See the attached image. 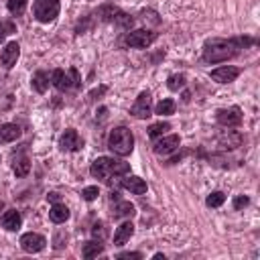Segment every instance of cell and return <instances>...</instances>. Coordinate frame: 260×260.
Segmentation results:
<instances>
[{
  "mask_svg": "<svg viewBox=\"0 0 260 260\" xmlns=\"http://www.w3.org/2000/svg\"><path fill=\"white\" fill-rule=\"evenodd\" d=\"M248 203H250V197H248V195H238V197H234V209H244Z\"/></svg>",
  "mask_w": 260,
  "mask_h": 260,
  "instance_id": "cell-33",
  "label": "cell"
},
{
  "mask_svg": "<svg viewBox=\"0 0 260 260\" xmlns=\"http://www.w3.org/2000/svg\"><path fill=\"white\" fill-rule=\"evenodd\" d=\"M130 171V165L124 163V161H116V159H110V157H100L92 163L90 167V173L92 177L96 179H102V181H110V177H118V175H126Z\"/></svg>",
  "mask_w": 260,
  "mask_h": 260,
  "instance_id": "cell-2",
  "label": "cell"
},
{
  "mask_svg": "<svg viewBox=\"0 0 260 260\" xmlns=\"http://www.w3.org/2000/svg\"><path fill=\"white\" fill-rule=\"evenodd\" d=\"M118 258L120 260H141L143 254L141 252H122V254H118Z\"/></svg>",
  "mask_w": 260,
  "mask_h": 260,
  "instance_id": "cell-34",
  "label": "cell"
},
{
  "mask_svg": "<svg viewBox=\"0 0 260 260\" xmlns=\"http://www.w3.org/2000/svg\"><path fill=\"white\" fill-rule=\"evenodd\" d=\"M49 218H51L53 224H63V222L69 220V209H67L65 205H61V203H55V205L49 209Z\"/></svg>",
  "mask_w": 260,
  "mask_h": 260,
  "instance_id": "cell-20",
  "label": "cell"
},
{
  "mask_svg": "<svg viewBox=\"0 0 260 260\" xmlns=\"http://www.w3.org/2000/svg\"><path fill=\"white\" fill-rule=\"evenodd\" d=\"M27 3H29V0H9V3H7V9H9L11 15L21 17V15L25 13V9H27Z\"/></svg>",
  "mask_w": 260,
  "mask_h": 260,
  "instance_id": "cell-24",
  "label": "cell"
},
{
  "mask_svg": "<svg viewBox=\"0 0 260 260\" xmlns=\"http://www.w3.org/2000/svg\"><path fill=\"white\" fill-rule=\"evenodd\" d=\"M242 43H252L250 39H211L203 45V61L207 63H222L238 55Z\"/></svg>",
  "mask_w": 260,
  "mask_h": 260,
  "instance_id": "cell-1",
  "label": "cell"
},
{
  "mask_svg": "<svg viewBox=\"0 0 260 260\" xmlns=\"http://www.w3.org/2000/svg\"><path fill=\"white\" fill-rule=\"evenodd\" d=\"M185 85V75H171L169 79H167V88L171 90V92H179L181 88Z\"/></svg>",
  "mask_w": 260,
  "mask_h": 260,
  "instance_id": "cell-28",
  "label": "cell"
},
{
  "mask_svg": "<svg viewBox=\"0 0 260 260\" xmlns=\"http://www.w3.org/2000/svg\"><path fill=\"white\" fill-rule=\"evenodd\" d=\"M155 114H159V116H171V114H175V102L173 100H161L159 104H157V108H155Z\"/></svg>",
  "mask_w": 260,
  "mask_h": 260,
  "instance_id": "cell-23",
  "label": "cell"
},
{
  "mask_svg": "<svg viewBox=\"0 0 260 260\" xmlns=\"http://www.w3.org/2000/svg\"><path fill=\"white\" fill-rule=\"evenodd\" d=\"M137 211H135V205L130 203V201H118L116 205H114V211H112V215L116 218V220H120V218H133Z\"/></svg>",
  "mask_w": 260,
  "mask_h": 260,
  "instance_id": "cell-19",
  "label": "cell"
},
{
  "mask_svg": "<svg viewBox=\"0 0 260 260\" xmlns=\"http://www.w3.org/2000/svg\"><path fill=\"white\" fill-rule=\"evenodd\" d=\"M59 147H61V151H67V153H75V151H79V149L83 147V141L79 139L77 130H73V128H67L65 133H63V137H61V141H59Z\"/></svg>",
  "mask_w": 260,
  "mask_h": 260,
  "instance_id": "cell-9",
  "label": "cell"
},
{
  "mask_svg": "<svg viewBox=\"0 0 260 260\" xmlns=\"http://www.w3.org/2000/svg\"><path fill=\"white\" fill-rule=\"evenodd\" d=\"M29 171H31V161L29 159H21V161L15 163V175L17 177H25V175H29Z\"/></svg>",
  "mask_w": 260,
  "mask_h": 260,
  "instance_id": "cell-29",
  "label": "cell"
},
{
  "mask_svg": "<svg viewBox=\"0 0 260 260\" xmlns=\"http://www.w3.org/2000/svg\"><path fill=\"white\" fill-rule=\"evenodd\" d=\"M63 240H67V234H65V232H59V234L55 236V242H53V244H55V248H63V246H65V244H63Z\"/></svg>",
  "mask_w": 260,
  "mask_h": 260,
  "instance_id": "cell-35",
  "label": "cell"
},
{
  "mask_svg": "<svg viewBox=\"0 0 260 260\" xmlns=\"http://www.w3.org/2000/svg\"><path fill=\"white\" fill-rule=\"evenodd\" d=\"M98 195H100V189H98V187H85V189L81 191V197H83L85 201H94Z\"/></svg>",
  "mask_w": 260,
  "mask_h": 260,
  "instance_id": "cell-32",
  "label": "cell"
},
{
  "mask_svg": "<svg viewBox=\"0 0 260 260\" xmlns=\"http://www.w3.org/2000/svg\"><path fill=\"white\" fill-rule=\"evenodd\" d=\"M215 120L222 124V126H238L242 122V112L240 108H224V110H218L215 114Z\"/></svg>",
  "mask_w": 260,
  "mask_h": 260,
  "instance_id": "cell-10",
  "label": "cell"
},
{
  "mask_svg": "<svg viewBox=\"0 0 260 260\" xmlns=\"http://www.w3.org/2000/svg\"><path fill=\"white\" fill-rule=\"evenodd\" d=\"M59 0H33V15L39 23H51L59 17Z\"/></svg>",
  "mask_w": 260,
  "mask_h": 260,
  "instance_id": "cell-4",
  "label": "cell"
},
{
  "mask_svg": "<svg viewBox=\"0 0 260 260\" xmlns=\"http://www.w3.org/2000/svg\"><path fill=\"white\" fill-rule=\"evenodd\" d=\"M92 236H94V240H98V242H104V240L108 238V230H106V224H104V222H96V224H94V228H92Z\"/></svg>",
  "mask_w": 260,
  "mask_h": 260,
  "instance_id": "cell-27",
  "label": "cell"
},
{
  "mask_svg": "<svg viewBox=\"0 0 260 260\" xmlns=\"http://www.w3.org/2000/svg\"><path fill=\"white\" fill-rule=\"evenodd\" d=\"M108 149L118 157H128L135 149V137L126 126L114 128L108 137Z\"/></svg>",
  "mask_w": 260,
  "mask_h": 260,
  "instance_id": "cell-3",
  "label": "cell"
},
{
  "mask_svg": "<svg viewBox=\"0 0 260 260\" xmlns=\"http://www.w3.org/2000/svg\"><path fill=\"white\" fill-rule=\"evenodd\" d=\"M47 197H49V199H51L53 203H57V201H59V193H49Z\"/></svg>",
  "mask_w": 260,
  "mask_h": 260,
  "instance_id": "cell-37",
  "label": "cell"
},
{
  "mask_svg": "<svg viewBox=\"0 0 260 260\" xmlns=\"http://www.w3.org/2000/svg\"><path fill=\"white\" fill-rule=\"evenodd\" d=\"M112 23H116L120 29H130L135 25V21H133V17H128L126 13H122L120 9H118V13H116V17L112 19Z\"/></svg>",
  "mask_w": 260,
  "mask_h": 260,
  "instance_id": "cell-26",
  "label": "cell"
},
{
  "mask_svg": "<svg viewBox=\"0 0 260 260\" xmlns=\"http://www.w3.org/2000/svg\"><path fill=\"white\" fill-rule=\"evenodd\" d=\"M104 252V246H102V242H98V240H90V242H85L83 244V258H96L98 254H102Z\"/></svg>",
  "mask_w": 260,
  "mask_h": 260,
  "instance_id": "cell-22",
  "label": "cell"
},
{
  "mask_svg": "<svg viewBox=\"0 0 260 260\" xmlns=\"http://www.w3.org/2000/svg\"><path fill=\"white\" fill-rule=\"evenodd\" d=\"M104 92H106V85H102V88H100V90H94V92H92V94H90V98H94V100H96V96H102V94H104Z\"/></svg>",
  "mask_w": 260,
  "mask_h": 260,
  "instance_id": "cell-36",
  "label": "cell"
},
{
  "mask_svg": "<svg viewBox=\"0 0 260 260\" xmlns=\"http://www.w3.org/2000/svg\"><path fill=\"white\" fill-rule=\"evenodd\" d=\"M155 41H157V33L147 31V29H139V31H133L126 35V45L135 47V49H147Z\"/></svg>",
  "mask_w": 260,
  "mask_h": 260,
  "instance_id": "cell-6",
  "label": "cell"
},
{
  "mask_svg": "<svg viewBox=\"0 0 260 260\" xmlns=\"http://www.w3.org/2000/svg\"><path fill=\"white\" fill-rule=\"evenodd\" d=\"M19 55H21V47H19V43L13 41V43H9V45L3 49V55H0V59H3V65H5L7 69H11V67L17 65Z\"/></svg>",
  "mask_w": 260,
  "mask_h": 260,
  "instance_id": "cell-14",
  "label": "cell"
},
{
  "mask_svg": "<svg viewBox=\"0 0 260 260\" xmlns=\"http://www.w3.org/2000/svg\"><path fill=\"white\" fill-rule=\"evenodd\" d=\"M238 75H240V69L238 67H232V65H224V67H218V69L211 71V79L218 81V83H230Z\"/></svg>",
  "mask_w": 260,
  "mask_h": 260,
  "instance_id": "cell-12",
  "label": "cell"
},
{
  "mask_svg": "<svg viewBox=\"0 0 260 260\" xmlns=\"http://www.w3.org/2000/svg\"><path fill=\"white\" fill-rule=\"evenodd\" d=\"M45 244H47V240H45V236H41V234L29 232V234H23V236H21V248H23L25 252H29V254L41 252V250L45 248Z\"/></svg>",
  "mask_w": 260,
  "mask_h": 260,
  "instance_id": "cell-8",
  "label": "cell"
},
{
  "mask_svg": "<svg viewBox=\"0 0 260 260\" xmlns=\"http://www.w3.org/2000/svg\"><path fill=\"white\" fill-rule=\"evenodd\" d=\"M130 114H133L135 118H151L153 116V98H151V92H141L137 102L133 104V108H130Z\"/></svg>",
  "mask_w": 260,
  "mask_h": 260,
  "instance_id": "cell-7",
  "label": "cell"
},
{
  "mask_svg": "<svg viewBox=\"0 0 260 260\" xmlns=\"http://www.w3.org/2000/svg\"><path fill=\"white\" fill-rule=\"evenodd\" d=\"M179 145H181L179 135H169V137L161 139L159 143H155V149H153V151H155L157 155H171L173 151L179 149Z\"/></svg>",
  "mask_w": 260,
  "mask_h": 260,
  "instance_id": "cell-11",
  "label": "cell"
},
{
  "mask_svg": "<svg viewBox=\"0 0 260 260\" xmlns=\"http://www.w3.org/2000/svg\"><path fill=\"white\" fill-rule=\"evenodd\" d=\"M33 88H35V92H39V94H45L47 92V88H49V75L45 73V71H37L35 75H33Z\"/></svg>",
  "mask_w": 260,
  "mask_h": 260,
  "instance_id": "cell-21",
  "label": "cell"
},
{
  "mask_svg": "<svg viewBox=\"0 0 260 260\" xmlns=\"http://www.w3.org/2000/svg\"><path fill=\"white\" fill-rule=\"evenodd\" d=\"M3 209H5V203H3V201H0V211H3Z\"/></svg>",
  "mask_w": 260,
  "mask_h": 260,
  "instance_id": "cell-38",
  "label": "cell"
},
{
  "mask_svg": "<svg viewBox=\"0 0 260 260\" xmlns=\"http://www.w3.org/2000/svg\"><path fill=\"white\" fill-rule=\"evenodd\" d=\"M21 224H23V218H21V213L17 209H9L3 215V228L9 230V232H17L21 228Z\"/></svg>",
  "mask_w": 260,
  "mask_h": 260,
  "instance_id": "cell-17",
  "label": "cell"
},
{
  "mask_svg": "<svg viewBox=\"0 0 260 260\" xmlns=\"http://www.w3.org/2000/svg\"><path fill=\"white\" fill-rule=\"evenodd\" d=\"M51 83H53L59 92H67V90H71L73 85L77 88V85L81 83V77H79V71H77L75 67H71L67 73H65L63 69H55V71L51 73Z\"/></svg>",
  "mask_w": 260,
  "mask_h": 260,
  "instance_id": "cell-5",
  "label": "cell"
},
{
  "mask_svg": "<svg viewBox=\"0 0 260 260\" xmlns=\"http://www.w3.org/2000/svg\"><path fill=\"white\" fill-rule=\"evenodd\" d=\"M120 185H122L124 189H128L130 193H135V195L147 193V181L141 179V177H137V175H128V177H124V179L120 181Z\"/></svg>",
  "mask_w": 260,
  "mask_h": 260,
  "instance_id": "cell-13",
  "label": "cell"
},
{
  "mask_svg": "<svg viewBox=\"0 0 260 260\" xmlns=\"http://www.w3.org/2000/svg\"><path fill=\"white\" fill-rule=\"evenodd\" d=\"M21 137V128L17 124H5L0 126V143H13Z\"/></svg>",
  "mask_w": 260,
  "mask_h": 260,
  "instance_id": "cell-18",
  "label": "cell"
},
{
  "mask_svg": "<svg viewBox=\"0 0 260 260\" xmlns=\"http://www.w3.org/2000/svg\"><path fill=\"white\" fill-rule=\"evenodd\" d=\"M224 201H226V195H224L222 191H213V193H209L207 199H205L207 207H220Z\"/></svg>",
  "mask_w": 260,
  "mask_h": 260,
  "instance_id": "cell-30",
  "label": "cell"
},
{
  "mask_svg": "<svg viewBox=\"0 0 260 260\" xmlns=\"http://www.w3.org/2000/svg\"><path fill=\"white\" fill-rule=\"evenodd\" d=\"M218 143L224 149H236L242 145V135L234 133V130H224V133L218 135Z\"/></svg>",
  "mask_w": 260,
  "mask_h": 260,
  "instance_id": "cell-15",
  "label": "cell"
},
{
  "mask_svg": "<svg viewBox=\"0 0 260 260\" xmlns=\"http://www.w3.org/2000/svg\"><path fill=\"white\" fill-rule=\"evenodd\" d=\"M167 130H171V124L169 122H157V124H153L151 128H149V137L151 139H159V137H163Z\"/></svg>",
  "mask_w": 260,
  "mask_h": 260,
  "instance_id": "cell-25",
  "label": "cell"
},
{
  "mask_svg": "<svg viewBox=\"0 0 260 260\" xmlns=\"http://www.w3.org/2000/svg\"><path fill=\"white\" fill-rule=\"evenodd\" d=\"M11 33H15V25L9 23V21H0V43H3L5 37L11 35Z\"/></svg>",
  "mask_w": 260,
  "mask_h": 260,
  "instance_id": "cell-31",
  "label": "cell"
},
{
  "mask_svg": "<svg viewBox=\"0 0 260 260\" xmlns=\"http://www.w3.org/2000/svg\"><path fill=\"white\" fill-rule=\"evenodd\" d=\"M135 234V226H133V222H124L118 230H116V234H114V246H124L128 240H130V236Z\"/></svg>",
  "mask_w": 260,
  "mask_h": 260,
  "instance_id": "cell-16",
  "label": "cell"
}]
</instances>
